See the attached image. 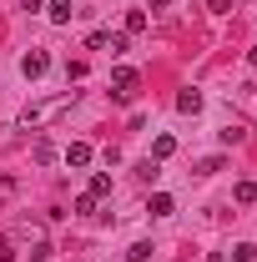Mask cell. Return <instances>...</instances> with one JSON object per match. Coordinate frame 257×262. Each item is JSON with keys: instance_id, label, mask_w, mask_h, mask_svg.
Returning a JSON list of instances; mask_svg holds the SVG:
<instances>
[{"instance_id": "10", "label": "cell", "mask_w": 257, "mask_h": 262, "mask_svg": "<svg viewBox=\"0 0 257 262\" xmlns=\"http://www.w3.org/2000/svg\"><path fill=\"white\" fill-rule=\"evenodd\" d=\"M106 46H111V56H126L131 51V35L121 31V35H106Z\"/></svg>"}, {"instance_id": "15", "label": "cell", "mask_w": 257, "mask_h": 262, "mask_svg": "<svg viewBox=\"0 0 257 262\" xmlns=\"http://www.w3.org/2000/svg\"><path fill=\"white\" fill-rule=\"evenodd\" d=\"M51 157H56V146H51V141L40 136V141H35V162H51Z\"/></svg>"}, {"instance_id": "5", "label": "cell", "mask_w": 257, "mask_h": 262, "mask_svg": "<svg viewBox=\"0 0 257 262\" xmlns=\"http://www.w3.org/2000/svg\"><path fill=\"white\" fill-rule=\"evenodd\" d=\"M91 162V146H86V141H71V146H66V166H86Z\"/></svg>"}, {"instance_id": "2", "label": "cell", "mask_w": 257, "mask_h": 262, "mask_svg": "<svg viewBox=\"0 0 257 262\" xmlns=\"http://www.w3.org/2000/svg\"><path fill=\"white\" fill-rule=\"evenodd\" d=\"M136 86H141V76H136L131 66H116V71H111V96H116V101H131Z\"/></svg>"}, {"instance_id": "19", "label": "cell", "mask_w": 257, "mask_h": 262, "mask_svg": "<svg viewBox=\"0 0 257 262\" xmlns=\"http://www.w3.org/2000/svg\"><path fill=\"white\" fill-rule=\"evenodd\" d=\"M247 61H252V66H257V46H252V56H247Z\"/></svg>"}, {"instance_id": "8", "label": "cell", "mask_w": 257, "mask_h": 262, "mask_svg": "<svg viewBox=\"0 0 257 262\" xmlns=\"http://www.w3.org/2000/svg\"><path fill=\"white\" fill-rule=\"evenodd\" d=\"M46 15H51L56 26H66V20H71V0H51V10H46Z\"/></svg>"}, {"instance_id": "13", "label": "cell", "mask_w": 257, "mask_h": 262, "mask_svg": "<svg viewBox=\"0 0 257 262\" xmlns=\"http://www.w3.org/2000/svg\"><path fill=\"white\" fill-rule=\"evenodd\" d=\"M232 196H237V202H257V182H237V192H232Z\"/></svg>"}, {"instance_id": "6", "label": "cell", "mask_w": 257, "mask_h": 262, "mask_svg": "<svg viewBox=\"0 0 257 262\" xmlns=\"http://www.w3.org/2000/svg\"><path fill=\"white\" fill-rule=\"evenodd\" d=\"M172 151H177V136H166V131H161L157 141H152V162H166Z\"/></svg>"}, {"instance_id": "1", "label": "cell", "mask_w": 257, "mask_h": 262, "mask_svg": "<svg viewBox=\"0 0 257 262\" xmlns=\"http://www.w3.org/2000/svg\"><path fill=\"white\" fill-rule=\"evenodd\" d=\"M71 101H76V91H66V96L46 101V106H35V111H26V126H40V121H56L61 111H71Z\"/></svg>"}, {"instance_id": "7", "label": "cell", "mask_w": 257, "mask_h": 262, "mask_svg": "<svg viewBox=\"0 0 257 262\" xmlns=\"http://www.w3.org/2000/svg\"><path fill=\"white\" fill-rule=\"evenodd\" d=\"M146 212H152V217H172V212H177V202H172L166 192H157L152 202H146Z\"/></svg>"}, {"instance_id": "14", "label": "cell", "mask_w": 257, "mask_h": 262, "mask_svg": "<svg viewBox=\"0 0 257 262\" xmlns=\"http://www.w3.org/2000/svg\"><path fill=\"white\" fill-rule=\"evenodd\" d=\"M232 257H237V262H252L257 247H252V242H237V247H232Z\"/></svg>"}, {"instance_id": "3", "label": "cell", "mask_w": 257, "mask_h": 262, "mask_svg": "<svg viewBox=\"0 0 257 262\" xmlns=\"http://www.w3.org/2000/svg\"><path fill=\"white\" fill-rule=\"evenodd\" d=\"M20 71H26V81H40V76L51 71V56H46V51H26V56H20Z\"/></svg>"}, {"instance_id": "11", "label": "cell", "mask_w": 257, "mask_h": 262, "mask_svg": "<svg viewBox=\"0 0 257 262\" xmlns=\"http://www.w3.org/2000/svg\"><path fill=\"white\" fill-rule=\"evenodd\" d=\"M146 31V10H126V35Z\"/></svg>"}, {"instance_id": "4", "label": "cell", "mask_w": 257, "mask_h": 262, "mask_svg": "<svg viewBox=\"0 0 257 262\" xmlns=\"http://www.w3.org/2000/svg\"><path fill=\"white\" fill-rule=\"evenodd\" d=\"M177 111H182V116H197V111H202V91H192V86L177 91Z\"/></svg>"}, {"instance_id": "12", "label": "cell", "mask_w": 257, "mask_h": 262, "mask_svg": "<svg viewBox=\"0 0 257 262\" xmlns=\"http://www.w3.org/2000/svg\"><path fill=\"white\" fill-rule=\"evenodd\" d=\"M152 252H157L152 242H136V247H131V252H126V262H146V257H152Z\"/></svg>"}, {"instance_id": "16", "label": "cell", "mask_w": 257, "mask_h": 262, "mask_svg": "<svg viewBox=\"0 0 257 262\" xmlns=\"http://www.w3.org/2000/svg\"><path fill=\"white\" fill-rule=\"evenodd\" d=\"M0 262H15V247H10V237H0Z\"/></svg>"}, {"instance_id": "17", "label": "cell", "mask_w": 257, "mask_h": 262, "mask_svg": "<svg viewBox=\"0 0 257 262\" xmlns=\"http://www.w3.org/2000/svg\"><path fill=\"white\" fill-rule=\"evenodd\" d=\"M207 5H212V15H227V5H232V0H207Z\"/></svg>"}, {"instance_id": "18", "label": "cell", "mask_w": 257, "mask_h": 262, "mask_svg": "<svg viewBox=\"0 0 257 262\" xmlns=\"http://www.w3.org/2000/svg\"><path fill=\"white\" fill-rule=\"evenodd\" d=\"M166 5H177V0H152V10H166Z\"/></svg>"}, {"instance_id": "9", "label": "cell", "mask_w": 257, "mask_h": 262, "mask_svg": "<svg viewBox=\"0 0 257 262\" xmlns=\"http://www.w3.org/2000/svg\"><path fill=\"white\" fill-rule=\"evenodd\" d=\"M91 196H111V177H106V171H96V177H91Z\"/></svg>"}]
</instances>
